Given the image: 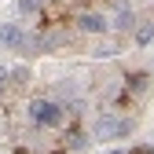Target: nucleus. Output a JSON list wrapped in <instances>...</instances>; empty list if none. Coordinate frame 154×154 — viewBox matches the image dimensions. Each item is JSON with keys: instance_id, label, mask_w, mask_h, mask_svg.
<instances>
[{"instance_id": "nucleus-1", "label": "nucleus", "mask_w": 154, "mask_h": 154, "mask_svg": "<svg viewBox=\"0 0 154 154\" xmlns=\"http://www.w3.org/2000/svg\"><path fill=\"white\" fill-rule=\"evenodd\" d=\"M29 121L37 125V128H59L63 121H66V110H63V103L59 99H48V95H37V99H29Z\"/></svg>"}, {"instance_id": "nucleus-2", "label": "nucleus", "mask_w": 154, "mask_h": 154, "mask_svg": "<svg viewBox=\"0 0 154 154\" xmlns=\"http://www.w3.org/2000/svg\"><path fill=\"white\" fill-rule=\"evenodd\" d=\"M125 136H132V121L121 118V114H99L92 125L95 143H114V140H125Z\"/></svg>"}, {"instance_id": "nucleus-3", "label": "nucleus", "mask_w": 154, "mask_h": 154, "mask_svg": "<svg viewBox=\"0 0 154 154\" xmlns=\"http://www.w3.org/2000/svg\"><path fill=\"white\" fill-rule=\"evenodd\" d=\"M0 44L11 48V51H26L33 41L26 37V29L18 26V22H4V26H0Z\"/></svg>"}, {"instance_id": "nucleus-4", "label": "nucleus", "mask_w": 154, "mask_h": 154, "mask_svg": "<svg viewBox=\"0 0 154 154\" xmlns=\"http://www.w3.org/2000/svg\"><path fill=\"white\" fill-rule=\"evenodd\" d=\"M77 29H81V33H106L110 29V18L103 11H77Z\"/></svg>"}, {"instance_id": "nucleus-5", "label": "nucleus", "mask_w": 154, "mask_h": 154, "mask_svg": "<svg viewBox=\"0 0 154 154\" xmlns=\"http://www.w3.org/2000/svg\"><path fill=\"white\" fill-rule=\"evenodd\" d=\"M136 26V15H132V8L125 4H114V18H110V29H132Z\"/></svg>"}, {"instance_id": "nucleus-6", "label": "nucleus", "mask_w": 154, "mask_h": 154, "mask_svg": "<svg viewBox=\"0 0 154 154\" xmlns=\"http://www.w3.org/2000/svg\"><path fill=\"white\" fill-rule=\"evenodd\" d=\"M147 44H154V22H140L136 29V48H147Z\"/></svg>"}, {"instance_id": "nucleus-7", "label": "nucleus", "mask_w": 154, "mask_h": 154, "mask_svg": "<svg viewBox=\"0 0 154 154\" xmlns=\"http://www.w3.org/2000/svg\"><path fill=\"white\" fill-rule=\"evenodd\" d=\"M15 8H18V15H37L44 8V0H15Z\"/></svg>"}, {"instance_id": "nucleus-8", "label": "nucleus", "mask_w": 154, "mask_h": 154, "mask_svg": "<svg viewBox=\"0 0 154 154\" xmlns=\"http://www.w3.org/2000/svg\"><path fill=\"white\" fill-rule=\"evenodd\" d=\"M114 51H118V48H114V44H103V48H95V55H99V59H110V55Z\"/></svg>"}, {"instance_id": "nucleus-9", "label": "nucleus", "mask_w": 154, "mask_h": 154, "mask_svg": "<svg viewBox=\"0 0 154 154\" xmlns=\"http://www.w3.org/2000/svg\"><path fill=\"white\" fill-rule=\"evenodd\" d=\"M8 77H11V70H8L4 63H0V92H4V88H8Z\"/></svg>"}, {"instance_id": "nucleus-10", "label": "nucleus", "mask_w": 154, "mask_h": 154, "mask_svg": "<svg viewBox=\"0 0 154 154\" xmlns=\"http://www.w3.org/2000/svg\"><path fill=\"white\" fill-rule=\"evenodd\" d=\"M106 154H128V150H121V147H114V150H106Z\"/></svg>"}, {"instance_id": "nucleus-11", "label": "nucleus", "mask_w": 154, "mask_h": 154, "mask_svg": "<svg viewBox=\"0 0 154 154\" xmlns=\"http://www.w3.org/2000/svg\"><path fill=\"white\" fill-rule=\"evenodd\" d=\"M128 154H150V147H143V150H128Z\"/></svg>"}]
</instances>
